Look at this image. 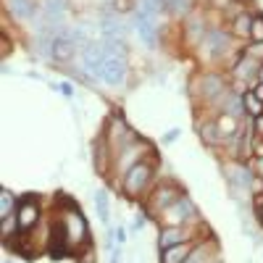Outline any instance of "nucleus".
<instances>
[{"mask_svg": "<svg viewBox=\"0 0 263 263\" xmlns=\"http://www.w3.org/2000/svg\"><path fill=\"white\" fill-rule=\"evenodd\" d=\"M184 229L182 227H166V229H161V239H158V245H161V250H166V248H171V245H179V242H184Z\"/></svg>", "mask_w": 263, "mask_h": 263, "instance_id": "nucleus-12", "label": "nucleus"}, {"mask_svg": "<svg viewBox=\"0 0 263 263\" xmlns=\"http://www.w3.org/2000/svg\"><path fill=\"white\" fill-rule=\"evenodd\" d=\"M135 29L140 34V40L145 42L147 48L158 45V18L156 16H145V13H135Z\"/></svg>", "mask_w": 263, "mask_h": 263, "instance_id": "nucleus-4", "label": "nucleus"}, {"mask_svg": "<svg viewBox=\"0 0 263 263\" xmlns=\"http://www.w3.org/2000/svg\"><path fill=\"white\" fill-rule=\"evenodd\" d=\"M34 11H37L34 0H11V13L16 18H32Z\"/></svg>", "mask_w": 263, "mask_h": 263, "instance_id": "nucleus-14", "label": "nucleus"}, {"mask_svg": "<svg viewBox=\"0 0 263 263\" xmlns=\"http://www.w3.org/2000/svg\"><path fill=\"white\" fill-rule=\"evenodd\" d=\"M119 258H121V250H119V248H116V250H114V253H111V263H119Z\"/></svg>", "mask_w": 263, "mask_h": 263, "instance_id": "nucleus-32", "label": "nucleus"}, {"mask_svg": "<svg viewBox=\"0 0 263 263\" xmlns=\"http://www.w3.org/2000/svg\"><path fill=\"white\" fill-rule=\"evenodd\" d=\"M116 237H119V242H121V245H124V242H126V232H124V229H121V227H119V229H116Z\"/></svg>", "mask_w": 263, "mask_h": 263, "instance_id": "nucleus-30", "label": "nucleus"}, {"mask_svg": "<svg viewBox=\"0 0 263 263\" xmlns=\"http://www.w3.org/2000/svg\"><path fill=\"white\" fill-rule=\"evenodd\" d=\"M63 232H66V239H69V245H74L77 239L82 242V239H84V234H87V227H84L82 211H71V213H66Z\"/></svg>", "mask_w": 263, "mask_h": 263, "instance_id": "nucleus-7", "label": "nucleus"}, {"mask_svg": "<svg viewBox=\"0 0 263 263\" xmlns=\"http://www.w3.org/2000/svg\"><path fill=\"white\" fill-rule=\"evenodd\" d=\"M192 216H195V205H192V200L187 195H182L177 203L163 211V221H166V227H179L182 221H187V218H192Z\"/></svg>", "mask_w": 263, "mask_h": 263, "instance_id": "nucleus-3", "label": "nucleus"}, {"mask_svg": "<svg viewBox=\"0 0 263 263\" xmlns=\"http://www.w3.org/2000/svg\"><path fill=\"white\" fill-rule=\"evenodd\" d=\"M203 92H205V98H213V95H227L229 90L224 87V82H221V77H205L203 79Z\"/></svg>", "mask_w": 263, "mask_h": 263, "instance_id": "nucleus-15", "label": "nucleus"}, {"mask_svg": "<svg viewBox=\"0 0 263 263\" xmlns=\"http://www.w3.org/2000/svg\"><path fill=\"white\" fill-rule=\"evenodd\" d=\"M177 137H179V129H171V132H168V137H166V142H174Z\"/></svg>", "mask_w": 263, "mask_h": 263, "instance_id": "nucleus-29", "label": "nucleus"}, {"mask_svg": "<svg viewBox=\"0 0 263 263\" xmlns=\"http://www.w3.org/2000/svg\"><path fill=\"white\" fill-rule=\"evenodd\" d=\"M190 253H192V250H190V245H187V242L171 245V248L161 250V263H184Z\"/></svg>", "mask_w": 263, "mask_h": 263, "instance_id": "nucleus-9", "label": "nucleus"}, {"mask_svg": "<svg viewBox=\"0 0 263 263\" xmlns=\"http://www.w3.org/2000/svg\"><path fill=\"white\" fill-rule=\"evenodd\" d=\"M150 177H153V168H150L147 163H137V166H132V168L124 174V179H121L124 192H126L129 197H140V195L145 192V187H147Z\"/></svg>", "mask_w": 263, "mask_h": 263, "instance_id": "nucleus-1", "label": "nucleus"}, {"mask_svg": "<svg viewBox=\"0 0 263 263\" xmlns=\"http://www.w3.org/2000/svg\"><path fill=\"white\" fill-rule=\"evenodd\" d=\"M37 218H40V205L37 200H32V197H27V200H21V205L16 208V221H18V229L21 232H27L37 224Z\"/></svg>", "mask_w": 263, "mask_h": 263, "instance_id": "nucleus-6", "label": "nucleus"}, {"mask_svg": "<svg viewBox=\"0 0 263 263\" xmlns=\"http://www.w3.org/2000/svg\"><path fill=\"white\" fill-rule=\"evenodd\" d=\"M227 177H229V182H232L234 187L248 190V187H250V182H253V168H248V166H232Z\"/></svg>", "mask_w": 263, "mask_h": 263, "instance_id": "nucleus-11", "label": "nucleus"}, {"mask_svg": "<svg viewBox=\"0 0 263 263\" xmlns=\"http://www.w3.org/2000/svg\"><path fill=\"white\" fill-rule=\"evenodd\" d=\"M103 61H105V45H100V42H87L82 48V63L92 79H100Z\"/></svg>", "mask_w": 263, "mask_h": 263, "instance_id": "nucleus-2", "label": "nucleus"}, {"mask_svg": "<svg viewBox=\"0 0 263 263\" xmlns=\"http://www.w3.org/2000/svg\"><path fill=\"white\" fill-rule=\"evenodd\" d=\"M8 216H16V203H13V195L3 190L0 192V218H8Z\"/></svg>", "mask_w": 263, "mask_h": 263, "instance_id": "nucleus-17", "label": "nucleus"}, {"mask_svg": "<svg viewBox=\"0 0 263 263\" xmlns=\"http://www.w3.org/2000/svg\"><path fill=\"white\" fill-rule=\"evenodd\" d=\"M161 8H163V0H137V11L145 13V16H156L158 18Z\"/></svg>", "mask_w": 263, "mask_h": 263, "instance_id": "nucleus-19", "label": "nucleus"}, {"mask_svg": "<svg viewBox=\"0 0 263 263\" xmlns=\"http://www.w3.org/2000/svg\"><path fill=\"white\" fill-rule=\"evenodd\" d=\"M258 79H260V84H263V63H260V71H258Z\"/></svg>", "mask_w": 263, "mask_h": 263, "instance_id": "nucleus-34", "label": "nucleus"}, {"mask_svg": "<svg viewBox=\"0 0 263 263\" xmlns=\"http://www.w3.org/2000/svg\"><path fill=\"white\" fill-rule=\"evenodd\" d=\"M250 29H253V18H250V16H239V18L234 21V32H237L239 37H250Z\"/></svg>", "mask_w": 263, "mask_h": 263, "instance_id": "nucleus-21", "label": "nucleus"}, {"mask_svg": "<svg viewBox=\"0 0 263 263\" xmlns=\"http://www.w3.org/2000/svg\"><path fill=\"white\" fill-rule=\"evenodd\" d=\"M242 103H245V108H248V114H250V116H255V119H258V116L263 114V103H260L253 92H248V95L242 98Z\"/></svg>", "mask_w": 263, "mask_h": 263, "instance_id": "nucleus-20", "label": "nucleus"}, {"mask_svg": "<svg viewBox=\"0 0 263 263\" xmlns=\"http://www.w3.org/2000/svg\"><path fill=\"white\" fill-rule=\"evenodd\" d=\"M163 6L168 8V11H174V13H187L190 11V0H163Z\"/></svg>", "mask_w": 263, "mask_h": 263, "instance_id": "nucleus-22", "label": "nucleus"}, {"mask_svg": "<svg viewBox=\"0 0 263 263\" xmlns=\"http://www.w3.org/2000/svg\"><path fill=\"white\" fill-rule=\"evenodd\" d=\"M145 227V216L142 218H137V221H135V229H142Z\"/></svg>", "mask_w": 263, "mask_h": 263, "instance_id": "nucleus-33", "label": "nucleus"}, {"mask_svg": "<svg viewBox=\"0 0 263 263\" xmlns=\"http://www.w3.org/2000/svg\"><path fill=\"white\" fill-rule=\"evenodd\" d=\"M203 45H205L211 53H224L227 45H229V34L221 32V29H211V32L205 34V42H203Z\"/></svg>", "mask_w": 263, "mask_h": 263, "instance_id": "nucleus-10", "label": "nucleus"}, {"mask_svg": "<svg viewBox=\"0 0 263 263\" xmlns=\"http://www.w3.org/2000/svg\"><path fill=\"white\" fill-rule=\"evenodd\" d=\"M55 90H61V95H66V98H71V95H74V87H71L69 82H61V84H55Z\"/></svg>", "mask_w": 263, "mask_h": 263, "instance_id": "nucleus-26", "label": "nucleus"}, {"mask_svg": "<svg viewBox=\"0 0 263 263\" xmlns=\"http://www.w3.org/2000/svg\"><path fill=\"white\" fill-rule=\"evenodd\" d=\"M6 263H8V260H6Z\"/></svg>", "mask_w": 263, "mask_h": 263, "instance_id": "nucleus-35", "label": "nucleus"}, {"mask_svg": "<svg viewBox=\"0 0 263 263\" xmlns=\"http://www.w3.org/2000/svg\"><path fill=\"white\" fill-rule=\"evenodd\" d=\"M253 174L263 177V156H258V158H255V163H253Z\"/></svg>", "mask_w": 263, "mask_h": 263, "instance_id": "nucleus-28", "label": "nucleus"}, {"mask_svg": "<svg viewBox=\"0 0 263 263\" xmlns=\"http://www.w3.org/2000/svg\"><path fill=\"white\" fill-rule=\"evenodd\" d=\"M253 95H255V98L263 103V84H258V87H255V92H253Z\"/></svg>", "mask_w": 263, "mask_h": 263, "instance_id": "nucleus-31", "label": "nucleus"}, {"mask_svg": "<svg viewBox=\"0 0 263 263\" xmlns=\"http://www.w3.org/2000/svg\"><path fill=\"white\" fill-rule=\"evenodd\" d=\"M218 137H234L237 135V121H234V116H221V119H218Z\"/></svg>", "mask_w": 263, "mask_h": 263, "instance_id": "nucleus-18", "label": "nucleus"}, {"mask_svg": "<svg viewBox=\"0 0 263 263\" xmlns=\"http://www.w3.org/2000/svg\"><path fill=\"white\" fill-rule=\"evenodd\" d=\"M216 132H218V129H216V126H211V124H208V126H203V140H208V142H218L221 137H218Z\"/></svg>", "mask_w": 263, "mask_h": 263, "instance_id": "nucleus-25", "label": "nucleus"}, {"mask_svg": "<svg viewBox=\"0 0 263 263\" xmlns=\"http://www.w3.org/2000/svg\"><path fill=\"white\" fill-rule=\"evenodd\" d=\"M184 263H208V253H205V245H200L197 250H192L190 255H187V260Z\"/></svg>", "mask_w": 263, "mask_h": 263, "instance_id": "nucleus-23", "label": "nucleus"}, {"mask_svg": "<svg viewBox=\"0 0 263 263\" xmlns=\"http://www.w3.org/2000/svg\"><path fill=\"white\" fill-rule=\"evenodd\" d=\"M95 208H98V216L103 218V221L111 218V203H108V192L105 190H98L95 192Z\"/></svg>", "mask_w": 263, "mask_h": 263, "instance_id": "nucleus-16", "label": "nucleus"}, {"mask_svg": "<svg viewBox=\"0 0 263 263\" xmlns=\"http://www.w3.org/2000/svg\"><path fill=\"white\" fill-rule=\"evenodd\" d=\"M258 71H260V66L255 63L253 55L242 58V61L237 63V69H234V74H237L239 79H253V77H258Z\"/></svg>", "mask_w": 263, "mask_h": 263, "instance_id": "nucleus-13", "label": "nucleus"}, {"mask_svg": "<svg viewBox=\"0 0 263 263\" xmlns=\"http://www.w3.org/2000/svg\"><path fill=\"white\" fill-rule=\"evenodd\" d=\"M179 190H174V187H158L156 192H153V197H150V208L153 211H166L168 205H174L179 200Z\"/></svg>", "mask_w": 263, "mask_h": 263, "instance_id": "nucleus-8", "label": "nucleus"}, {"mask_svg": "<svg viewBox=\"0 0 263 263\" xmlns=\"http://www.w3.org/2000/svg\"><path fill=\"white\" fill-rule=\"evenodd\" d=\"M248 55H253V58H263V42H255Z\"/></svg>", "mask_w": 263, "mask_h": 263, "instance_id": "nucleus-27", "label": "nucleus"}, {"mask_svg": "<svg viewBox=\"0 0 263 263\" xmlns=\"http://www.w3.org/2000/svg\"><path fill=\"white\" fill-rule=\"evenodd\" d=\"M250 37H253L255 42H263V16L253 18V29H250Z\"/></svg>", "mask_w": 263, "mask_h": 263, "instance_id": "nucleus-24", "label": "nucleus"}, {"mask_svg": "<svg viewBox=\"0 0 263 263\" xmlns=\"http://www.w3.org/2000/svg\"><path fill=\"white\" fill-rule=\"evenodd\" d=\"M63 21H66V0H45V6H42V27L61 32Z\"/></svg>", "mask_w": 263, "mask_h": 263, "instance_id": "nucleus-5", "label": "nucleus"}]
</instances>
